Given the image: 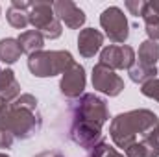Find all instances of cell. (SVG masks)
<instances>
[{
	"label": "cell",
	"instance_id": "obj_1",
	"mask_svg": "<svg viewBox=\"0 0 159 157\" xmlns=\"http://www.w3.org/2000/svg\"><path fill=\"white\" fill-rule=\"evenodd\" d=\"M69 117V139L80 148L91 152L104 141L102 128L109 120V107L104 98L93 92H83L70 104Z\"/></svg>",
	"mask_w": 159,
	"mask_h": 157
},
{
	"label": "cell",
	"instance_id": "obj_2",
	"mask_svg": "<svg viewBox=\"0 0 159 157\" xmlns=\"http://www.w3.org/2000/svg\"><path fill=\"white\" fill-rule=\"evenodd\" d=\"M37 98L34 94H20L15 102L0 113V131L9 133L15 141H28L37 135L43 126Z\"/></svg>",
	"mask_w": 159,
	"mask_h": 157
},
{
	"label": "cell",
	"instance_id": "obj_3",
	"mask_svg": "<svg viewBox=\"0 0 159 157\" xmlns=\"http://www.w3.org/2000/svg\"><path fill=\"white\" fill-rule=\"evenodd\" d=\"M157 126H159V117L154 111H150V109H133V111L120 113L111 120L109 135H111L113 142L119 148L126 150L133 142H137L139 135L143 137Z\"/></svg>",
	"mask_w": 159,
	"mask_h": 157
},
{
	"label": "cell",
	"instance_id": "obj_4",
	"mask_svg": "<svg viewBox=\"0 0 159 157\" xmlns=\"http://www.w3.org/2000/svg\"><path fill=\"white\" fill-rule=\"evenodd\" d=\"M72 63L74 57L69 50H41L28 56V69L35 78H52L63 74Z\"/></svg>",
	"mask_w": 159,
	"mask_h": 157
},
{
	"label": "cell",
	"instance_id": "obj_5",
	"mask_svg": "<svg viewBox=\"0 0 159 157\" xmlns=\"http://www.w3.org/2000/svg\"><path fill=\"white\" fill-rule=\"evenodd\" d=\"M30 24L44 39H57L63 34L61 22L54 13V2H32Z\"/></svg>",
	"mask_w": 159,
	"mask_h": 157
},
{
	"label": "cell",
	"instance_id": "obj_6",
	"mask_svg": "<svg viewBox=\"0 0 159 157\" xmlns=\"http://www.w3.org/2000/svg\"><path fill=\"white\" fill-rule=\"evenodd\" d=\"M100 26L106 32V37L111 43H126L128 37H129L128 19H126L124 11L120 7H117V6L106 7L102 11V15H100Z\"/></svg>",
	"mask_w": 159,
	"mask_h": 157
},
{
	"label": "cell",
	"instance_id": "obj_7",
	"mask_svg": "<svg viewBox=\"0 0 159 157\" xmlns=\"http://www.w3.org/2000/svg\"><path fill=\"white\" fill-rule=\"evenodd\" d=\"M98 63L111 70H129L135 65V50L129 44H109L100 52Z\"/></svg>",
	"mask_w": 159,
	"mask_h": 157
},
{
	"label": "cell",
	"instance_id": "obj_8",
	"mask_svg": "<svg viewBox=\"0 0 159 157\" xmlns=\"http://www.w3.org/2000/svg\"><path fill=\"white\" fill-rule=\"evenodd\" d=\"M93 87L94 91L106 94V96H119L124 91V79L120 78L115 70H111L109 67L96 63L93 67Z\"/></svg>",
	"mask_w": 159,
	"mask_h": 157
},
{
	"label": "cell",
	"instance_id": "obj_9",
	"mask_svg": "<svg viewBox=\"0 0 159 157\" xmlns=\"http://www.w3.org/2000/svg\"><path fill=\"white\" fill-rule=\"evenodd\" d=\"M85 69L80 65V63H72L63 74H61V81H59V91L65 98H70V100H76L83 94V89H85Z\"/></svg>",
	"mask_w": 159,
	"mask_h": 157
},
{
	"label": "cell",
	"instance_id": "obj_10",
	"mask_svg": "<svg viewBox=\"0 0 159 157\" xmlns=\"http://www.w3.org/2000/svg\"><path fill=\"white\" fill-rule=\"evenodd\" d=\"M54 13L59 19V22H65V26L70 30H80L85 24L83 9H80V6H76L72 0H56Z\"/></svg>",
	"mask_w": 159,
	"mask_h": 157
},
{
	"label": "cell",
	"instance_id": "obj_11",
	"mask_svg": "<svg viewBox=\"0 0 159 157\" xmlns=\"http://www.w3.org/2000/svg\"><path fill=\"white\" fill-rule=\"evenodd\" d=\"M126 157H159V126L124 150Z\"/></svg>",
	"mask_w": 159,
	"mask_h": 157
},
{
	"label": "cell",
	"instance_id": "obj_12",
	"mask_svg": "<svg viewBox=\"0 0 159 157\" xmlns=\"http://www.w3.org/2000/svg\"><path fill=\"white\" fill-rule=\"evenodd\" d=\"M102 44H104V34L100 30H94V28L80 30L78 52L81 57H85V59L94 57V54H98V50L102 48Z\"/></svg>",
	"mask_w": 159,
	"mask_h": 157
},
{
	"label": "cell",
	"instance_id": "obj_13",
	"mask_svg": "<svg viewBox=\"0 0 159 157\" xmlns=\"http://www.w3.org/2000/svg\"><path fill=\"white\" fill-rule=\"evenodd\" d=\"M30 7H32V2H28V0H13L6 11L7 22L17 30H24L30 24V15H28Z\"/></svg>",
	"mask_w": 159,
	"mask_h": 157
},
{
	"label": "cell",
	"instance_id": "obj_14",
	"mask_svg": "<svg viewBox=\"0 0 159 157\" xmlns=\"http://www.w3.org/2000/svg\"><path fill=\"white\" fill-rule=\"evenodd\" d=\"M0 96L11 104L20 96V83L15 78V72L11 69H6L0 72Z\"/></svg>",
	"mask_w": 159,
	"mask_h": 157
},
{
	"label": "cell",
	"instance_id": "obj_15",
	"mask_svg": "<svg viewBox=\"0 0 159 157\" xmlns=\"http://www.w3.org/2000/svg\"><path fill=\"white\" fill-rule=\"evenodd\" d=\"M17 41H19L22 52L28 54V56H32L35 52H41L43 46H44V37L41 35L37 30H26V32H22Z\"/></svg>",
	"mask_w": 159,
	"mask_h": 157
},
{
	"label": "cell",
	"instance_id": "obj_16",
	"mask_svg": "<svg viewBox=\"0 0 159 157\" xmlns=\"http://www.w3.org/2000/svg\"><path fill=\"white\" fill-rule=\"evenodd\" d=\"M20 54H22V48L17 39L13 37L0 39V61H4L6 65H13L20 59Z\"/></svg>",
	"mask_w": 159,
	"mask_h": 157
},
{
	"label": "cell",
	"instance_id": "obj_17",
	"mask_svg": "<svg viewBox=\"0 0 159 157\" xmlns=\"http://www.w3.org/2000/svg\"><path fill=\"white\" fill-rule=\"evenodd\" d=\"M129 79L133 83H139V85H144L146 81L154 79L157 76V67H150V65H143V63H135L129 70Z\"/></svg>",
	"mask_w": 159,
	"mask_h": 157
},
{
	"label": "cell",
	"instance_id": "obj_18",
	"mask_svg": "<svg viewBox=\"0 0 159 157\" xmlns=\"http://www.w3.org/2000/svg\"><path fill=\"white\" fill-rule=\"evenodd\" d=\"M159 59V44L156 41H143L141 46H139V63L143 65H150V67H156Z\"/></svg>",
	"mask_w": 159,
	"mask_h": 157
},
{
	"label": "cell",
	"instance_id": "obj_19",
	"mask_svg": "<svg viewBox=\"0 0 159 157\" xmlns=\"http://www.w3.org/2000/svg\"><path fill=\"white\" fill-rule=\"evenodd\" d=\"M143 20H144V32L148 35L150 41H159V17L154 15L150 9H148V4H146V11L143 15Z\"/></svg>",
	"mask_w": 159,
	"mask_h": 157
},
{
	"label": "cell",
	"instance_id": "obj_20",
	"mask_svg": "<svg viewBox=\"0 0 159 157\" xmlns=\"http://www.w3.org/2000/svg\"><path fill=\"white\" fill-rule=\"evenodd\" d=\"M89 157H126L124 154H120L117 152L113 146H109L106 141H102V142H98L91 152H89Z\"/></svg>",
	"mask_w": 159,
	"mask_h": 157
},
{
	"label": "cell",
	"instance_id": "obj_21",
	"mask_svg": "<svg viewBox=\"0 0 159 157\" xmlns=\"http://www.w3.org/2000/svg\"><path fill=\"white\" fill-rule=\"evenodd\" d=\"M141 92L146 98H152V100L159 102V78H154L150 81H146L144 85H141Z\"/></svg>",
	"mask_w": 159,
	"mask_h": 157
},
{
	"label": "cell",
	"instance_id": "obj_22",
	"mask_svg": "<svg viewBox=\"0 0 159 157\" xmlns=\"http://www.w3.org/2000/svg\"><path fill=\"white\" fill-rule=\"evenodd\" d=\"M146 4H148V2H144V0H128V2H126V9L129 11V15L143 19V15H144V11H146Z\"/></svg>",
	"mask_w": 159,
	"mask_h": 157
},
{
	"label": "cell",
	"instance_id": "obj_23",
	"mask_svg": "<svg viewBox=\"0 0 159 157\" xmlns=\"http://www.w3.org/2000/svg\"><path fill=\"white\" fill-rule=\"evenodd\" d=\"M34 157H65V155L61 152H57V150H44V152H41V154H37Z\"/></svg>",
	"mask_w": 159,
	"mask_h": 157
},
{
	"label": "cell",
	"instance_id": "obj_24",
	"mask_svg": "<svg viewBox=\"0 0 159 157\" xmlns=\"http://www.w3.org/2000/svg\"><path fill=\"white\" fill-rule=\"evenodd\" d=\"M148 9H150L154 15H157L159 17V0H152V2H148Z\"/></svg>",
	"mask_w": 159,
	"mask_h": 157
},
{
	"label": "cell",
	"instance_id": "obj_25",
	"mask_svg": "<svg viewBox=\"0 0 159 157\" xmlns=\"http://www.w3.org/2000/svg\"><path fill=\"white\" fill-rule=\"evenodd\" d=\"M6 107H7V102H6V100H4V98L0 96V113H2V111H4Z\"/></svg>",
	"mask_w": 159,
	"mask_h": 157
},
{
	"label": "cell",
	"instance_id": "obj_26",
	"mask_svg": "<svg viewBox=\"0 0 159 157\" xmlns=\"http://www.w3.org/2000/svg\"><path fill=\"white\" fill-rule=\"evenodd\" d=\"M0 157H9V155H7V154H2V152H0Z\"/></svg>",
	"mask_w": 159,
	"mask_h": 157
},
{
	"label": "cell",
	"instance_id": "obj_27",
	"mask_svg": "<svg viewBox=\"0 0 159 157\" xmlns=\"http://www.w3.org/2000/svg\"><path fill=\"white\" fill-rule=\"evenodd\" d=\"M0 141H2V131H0Z\"/></svg>",
	"mask_w": 159,
	"mask_h": 157
},
{
	"label": "cell",
	"instance_id": "obj_28",
	"mask_svg": "<svg viewBox=\"0 0 159 157\" xmlns=\"http://www.w3.org/2000/svg\"><path fill=\"white\" fill-rule=\"evenodd\" d=\"M0 72H2V70H0Z\"/></svg>",
	"mask_w": 159,
	"mask_h": 157
},
{
	"label": "cell",
	"instance_id": "obj_29",
	"mask_svg": "<svg viewBox=\"0 0 159 157\" xmlns=\"http://www.w3.org/2000/svg\"><path fill=\"white\" fill-rule=\"evenodd\" d=\"M87 157H89V155H87Z\"/></svg>",
	"mask_w": 159,
	"mask_h": 157
}]
</instances>
